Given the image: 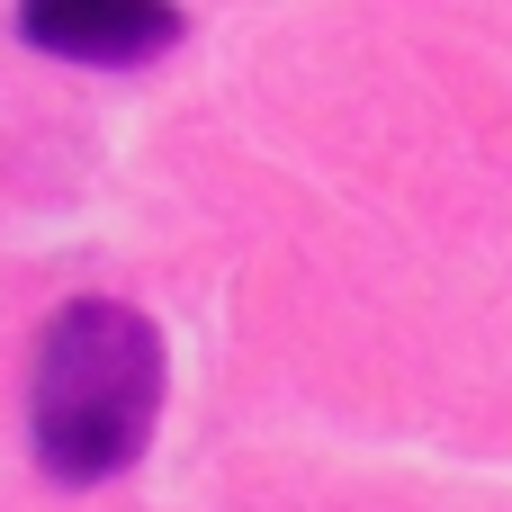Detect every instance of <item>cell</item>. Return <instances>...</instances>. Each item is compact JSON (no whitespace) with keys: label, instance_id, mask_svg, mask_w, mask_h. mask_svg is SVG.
<instances>
[{"label":"cell","instance_id":"cell-2","mask_svg":"<svg viewBox=\"0 0 512 512\" xmlns=\"http://www.w3.org/2000/svg\"><path fill=\"white\" fill-rule=\"evenodd\" d=\"M18 36L63 63H144L180 45V9L171 0H36L18 9Z\"/></svg>","mask_w":512,"mask_h":512},{"label":"cell","instance_id":"cell-1","mask_svg":"<svg viewBox=\"0 0 512 512\" xmlns=\"http://www.w3.org/2000/svg\"><path fill=\"white\" fill-rule=\"evenodd\" d=\"M162 324L126 297H72L36 333V378H27V441L54 486H108L144 459L162 423Z\"/></svg>","mask_w":512,"mask_h":512}]
</instances>
